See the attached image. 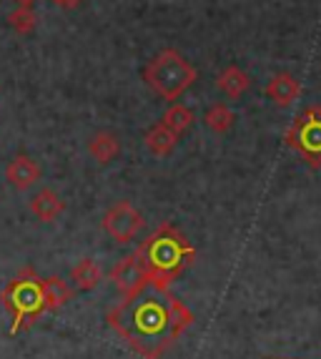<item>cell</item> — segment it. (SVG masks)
Masks as SVG:
<instances>
[{"mask_svg":"<svg viewBox=\"0 0 321 359\" xmlns=\"http://www.w3.org/2000/svg\"><path fill=\"white\" fill-rule=\"evenodd\" d=\"M106 322L138 357L160 359L193 324V314L171 289L146 287L136 297L121 299Z\"/></svg>","mask_w":321,"mask_h":359,"instance_id":"1","label":"cell"},{"mask_svg":"<svg viewBox=\"0 0 321 359\" xmlns=\"http://www.w3.org/2000/svg\"><path fill=\"white\" fill-rule=\"evenodd\" d=\"M141 252L146 269H149L151 287L156 289H171V284L184 274L186 266L196 257V249L173 224H163L156 229L141 244Z\"/></svg>","mask_w":321,"mask_h":359,"instance_id":"2","label":"cell"},{"mask_svg":"<svg viewBox=\"0 0 321 359\" xmlns=\"http://www.w3.org/2000/svg\"><path fill=\"white\" fill-rule=\"evenodd\" d=\"M3 306L11 311L13 324L11 334H18L23 327L38 322L41 314H46V302H43V279L36 274L33 266H25L13 276L8 287L0 294Z\"/></svg>","mask_w":321,"mask_h":359,"instance_id":"3","label":"cell"},{"mask_svg":"<svg viewBox=\"0 0 321 359\" xmlns=\"http://www.w3.org/2000/svg\"><path fill=\"white\" fill-rule=\"evenodd\" d=\"M198 71L179 50L166 48L149 60L143 68V81L158 93L163 101H179L191 86L196 83Z\"/></svg>","mask_w":321,"mask_h":359,"instance_id":"4","label":"cell"},{"mask_svg":"<svg viewBox=\"0 0 321 359\" xmlns=\"http://www.w3.org/2000/svg\"><path fill=\"white\" fill-rule=\"evenodd\" d=\"M286 146L301 154L311 168L321 166V106H309L286 131Z\"/></svg>","mask_w":321,"mask_h":359,"instance_id":"5","label":"cell"},{"mask_svg":"<svg viewBox=\"0 0 321 359\" xmlns=\"http://www.w3.org/2000/svg\"><path fill=\"white\" fill-rule=\"evenodd\" d=\"M146 226L143 214L131 201H116L111 209L103 214V231L116 241V244H131Z\"/></svg>","mask_w":321,"mask_h":359,"instance_id":"6","label":"cell"},{"mask_svg":"<svg viewBox=\"0 0 321 359\" xmlns=\"http://www.w3.org/2000/svg\"><path fill=\"white\" fill-rule=\"evenodd\" d=\"M111 282L116 284V289L121 292L123 299L136 297V294H141L146 287H151L149 269H146V262H143L141 246H138L133 254L121 259L114 269H111Z\"/></svg>","mask_w":321,"mask_h":359,"instance_id":"7","label":"cell"},{"mask_svg":"<svg viewBox=\"0 0 321 359\" xmlns=\"http://www.w3.org/2000/svg\"><path fill=\"white\" fill-rule=\"evenodd\" d=\"M6 179L13 189H18V191H25L30 186H36L38 181L43 179V168L36 158H30L25 154L13 156L11 163L6 166Z\"/></svg>","mask_w":321,"mask_h":359,"instance_id":"8","label":"cell"},{"mask_svg":"<svg viewBox=\"0 0 321 359\" xmlns=\"http://www.w3.org/2000/svg\"><path fill=\"white\" fill-rule=\"evenodd\" d=\"M264 93H266L276 106L284 108V106H292V103L301 96V83H299V78L292 76V73H276L266 83Z\"/></svg>","mask_w":321,"mask_h":359,"instance_id":"9","label":"cell"},{"mask_svg":"<svg viewBox=\"0 0 321 359\" xmlns=\"http://www.w3.org/2000/svg\"><path fill=\"white\" fill-rule=\"evenodd\" d=\"M63 211H66V201H63L53 189H41L36 196L30 198V214L43 224L58 222Z\"/></svg>","mask_w":321,"mask_h":359,"instance_id":"10","label":"cell"},{"mask_svg":"<svg viewBox=\"0 0 321 359\" xmlns=\"http://www.w3.org/2000/svg\"><path fill=\"white\" fill-rule=\"evenodd\" d=\"M88 154L101 166H108L121 156V138L114 131H95L88 141Z\"/></svg>","mask_w":321,"mask_h":359,"instance_id":"11","label":"cell"},{"mask_svg":"<svg viewBox=\"0 0 321 359\" xmlns=\"http://www.w3.org/2000/svg\"><path fill=\"white\" fill-rule=\"evenodd\" d=\"M143 144H146V149H149L153 156H171L173 149H176V144H179V136L158 121V123H153V126L146 131Z\"/></svg>","mask_w":321,"mask_h":359,"instance_id":"12","label":"cell"},{"mask_svg":"<svg viewBox=\"0 0 321 359\" xmlns=\"http://www.w3.org/2000/svg\"><path fill=\"white\" fill-rule=\"evenodd\" d=\"M71 279L78 292H93L103 282V271L98 266V262H93V259H81L71 269Z\"/></svg>","mask_w":321,"mask_h":359,"instance_id":"13","label":"cell"},{"mask_svg":"<svg viewBox=\"0 0 321 359\" xmlns=\"http://www.w3.org/2000/svg\"><path fill=\"white\" fill-rule=\"evenodd\" d=\"M249 83H251V78L238 66H226L216 76V86H219L221 93L228 98H241L246 93V88H249Z\"/></svg>","mask_w":321,"mask_h":359,"instance_id":"14","label":"cell"},{"mask_svg":"<svg viewBox=\"0 0 321 359\" xmlns=\"http://www.w3.org/2000/svg\"><path fill=\"white\" fill-rule=\"evenodd\" d=\"M73 292L60 276H48L43 279V302H46V311H58L71 302Z\"/></svg>","mask_w":321,"mask_h":359,"instance_id":"15","label":"cell"},{"mask_svg":"<svg viewBox=\"0 0 321 359\" xmlns=\"http://www.w3.org/2000/svg\"><path fill=\"white\" fill-rule=\"evenodd\" d=\"M193 121H196V116H193L191 108H186L184 103H171V106L166 108L163 118H160V123L171 128L176 136H181V133H186L193 126Z\"/></svg>","mask_w":321,"mask_h":359,"instance_id":"16","label":"cell"},{"mask_svg":"<svg viewBox=\"0 0 321 359\" xmlns=\"http://www.w3.org/2000/svg\"><path fill=\"white\" fill-rule=\"evenodd\" d=\"M233 121H236V116H233V111L226 103H216V106H211L206 114H203V123H206L208 131H214V133L231 131Z\"/></svg>","mask_w":321,"mask_h":359,"instance_id":"17","label":"cell"},{"mask_svg":"<svg viewBox=\"0 0 321 359\" xmlns=\"http://www.w3.org/2000/svg\"><path fill=\"white\" fill-rule=\"evenodd\" d=\"M8 23L18 36H28L36 30V13L30 6H18L13 13H8Z\"/></svg>","mask_w":321,"mask_h":359,"instance_id":"18","label":"cell"},{"mask_svg":"<svg viewBox=\"0 0 321 359\" xmlns=\"http://www.w3.org/2000/svg\"><path fill=\"white\" fill-rule=\"evenodd\" d=\"M53 3H58L60 8H76L81 0H53Z\"/></svg>","mask_w":321,"mask_h":359,"instance_id":"19","label":"cell"},{"mask_svg":"<svg viewBox=\"0 0 321 359\" xmlns=\"http://www.w3.org/2000/svg\"><path fill=\"white\" fill-rule=\"evenodd\" d=\"M18 6H33V0H18Z\"/></svg>","mask_w":321,"mask_h":359,"instance_id":"20","label":"cell"}]
</instances>
